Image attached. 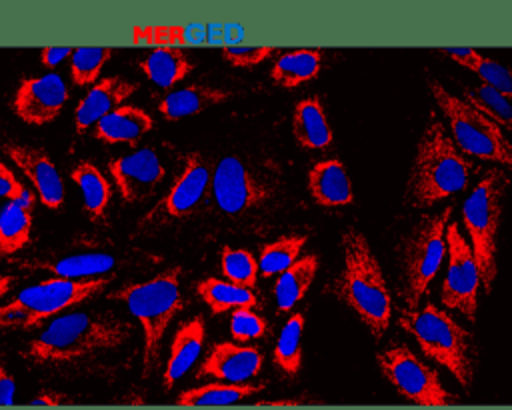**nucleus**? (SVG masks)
Listing matches in <instances>:
<instances>
[{"mask_svg":"<svg viewBox=\"0 0 512 410\" xmlns=\"http://www.w3.org/2000/svg\"><path fill=\"white\" fill-rule=\"evenodd\" d=\"M340 272L326 284V292L338 298L380 340L392 318V296L380 262L368 238L354 226L340 236Z\"/></svg>","mask_w":512,"mask_h":410,"instance_id":"f257e3e1","label":"nucleus"},{"mask_svg":"<svg viewBox=\"0 0 512 410\" xmlns=\"http://www.w3.org/2000/svg\"><path fill=\"white\" fill-rule=\"evenodd\" d=\"M132 332L134 326L112 312H70L54 318L20 354L34 366L72 364L120 348Z\"/></svg>","mask_w":512,"mask_h":410,"instance_id":"f03ea898","label":"nucleus"},{"mask_svg":"<svg viewBox=\"0 0 512 410\" xmlns=\"http://www.w3.org/2000/svg\"><path fill=\"white\" fill-rule=\"evenodd\" d=\"M474 168V160L454 144L438 112L430 110L408 172L404 204L408 208L434 206L464 190Z\"/></svg>","mask_w":512,"mask_h":410,"instance_id":"7ed1b4c3","label":"nucleus"},{"mask_svg":"<svg viewBox=\"0 0 512 410\" xmlns=\"http://www.w3.org/2000/svg\"><path fill=\"white\" fill-rule=\"evenodd\" d=\"M396 324L416 340L426 358L444 366L460 386H472L476 346L472 334L452 314L424 302L416 308H402Z\"/></svg>","mask_w":512,"mask_h":410,"instance_id":"20e7f679","label":"nucleus"},{"mask_svg":"<svg viewBox=\"0 0 512 410\" xmlns=\"http://www.w3.org/2000/svg\"><path fill=\"white\" fill-rule=\"evenodd\" d=\"M182 268H168L154 278L138 284H126L108 294V300L124 302L128 312L140 322L144 336L142 376L150 378L160 364L164 334L176 314L184 308L180 292Z\"/></svg>","mask_w":512,"mask_h":410,"instance_id":"39448f33","label":"nucleus"},{"mask_svg":"<svg viewBox=\"0 0 512 410\" xmlns=\"http://www.w3.org/2000/svg\"><path fill=\"white\" fill-rule=\"evenodd\" d=\"M508 174L502 168H490L472 188L462 206V220L468 232V244L478 268L480 286L490 294L498 274V232L504 212Z\"/></svg>","mask_w":512,"mask_h":410,"instance_id":"423d86ee","label":"nucleus"},{"mask_svg":"<svg viewBox=\"0 0 512 410\" xmlns=\"http://www.w3.org/2000/svg\"><path fill=\"white\" fill-rule=\"evenodd\" d=\"M112 276L58 278L52 276L20 290L0 304V330H30L44 320L98 296Z\"/></svg>","mask_w":512,"mask_h":410,"instance_id":"0eeeda50","label":"nucleus"},{"mask_svg":"<svg viewBox=\"0 0 512 410\" xmlns=\"http://www.w3.org/2000/svg\"><path fill=\"white\" fill-rule=\"evenodd\" d=\"M452 214V206L422 216L400 244V284L398 298L402 308H416L430 292L444 254H446V224Z\"/></svg>","mask_w":512,"mask_h":410,"instance_id":"6e6552de","label":"nucleus"},{"mask_svg":"<svg viewBox=\"0 0 512 410\" xmlns=\"http://www.w3.org/2000/svg\"><path fill=\"white\" fill-rule=\"evenodd\" d=\"M426 84L438 110L444 116L442 122L448 124L450 138L464 154L502 166L512 164V150L506 130H502L496 122L478 112L466 100L450 94L446 86L440 84L436 78L430 76Z\"/></svg>","mask_w":512,"mask_h":410,"instance_id":"1a4fd4ad","label":"nucleus"},{"mask_svg":"<svg viewBox=\"0 0 512 410\" xmlns=\"http://www.w3.org/2000/svg\"><path fill=\"white\" fill-rule=\"evenodd\" d=\"M376 364L396 392L418 406L442 408L456 402V396L444 388L438 370L422 362L404 342H390L376 352Z\"/></svg>","mask_w":512,"mask_h":410,"instance_id":"9d476101","label":"nucleus"},{"mask_svg":"<svg viewBox=\"0 0 512 410\" xmlns=\"http://www.w3.org/2000/svg\"><path fill=\"white\" fill-rule=\"evenodd\" d=\"M446 252L448 268L442 282V304L448 310L460 312L466 320L474 322L478 312L480 276L468 240L462 236L458 222L446 224Z\"/></svg>","mask_w":512,"mask_h":410,"instance_id":"9b49d317","label":"nucleus"},{"mask_svg":"<svg viewBox=\"0 0 512 410\" xmlns=\"http://www.w3.org/2000/svg\"><path fill=\"white\" fill-rule=\"evenodd\" d=\"M208 178H210V166L204 160V156L200 152H190L184 158L182 172L174 180L168 194L160 198V202L140 218L136 226V234L162 226L170 220L186 218L192 212H196L206 198Z\"/></svg>","mask_w":512,"mask_h":410,"instance_id":"f8f14e48","label":"nucleus"},{"mask_svg":"<svg viewBox=\"0 0 512 410\" xmlns=\"http://www.w3.org/2000/svg\"><path fill=\"white\" fill-rule=\"evenodd\" d=\"M274 188L258 178L238 156H224L212 172V196L220 212L238 216L262 206Z\"/></svg>","mask_w":512,"mask_h":410,"instance_id":"ddd939ff","label":"nucleus"},{"mask_svg":"<svg viewBox=\"0 0 512 410\" xmlns=\"http://www.w3.org/2000/svg\"><path fill=\"white\" fill-rule=\"evenodd\" d=\"M68 96V86L56 72L26 76L14 92L12 110L24 124L44 126L60 116Z\"/></svg>","mask_w":512,"mask_h":410,"instance_id":"4468645a","label":"nucleus"},{"mask_svg":"<svg viewBox=\"0 0 512 410\" xmlns=\"http://www.w3.org/2000/svg\"><path fill=\"white\" fill-rule=\"evenodd\" d=\"M0 150L18 166L30 180L40 202L50 210H60L64 204V182L44 148L20 142L10 136L0 138Z\"/></svg>","mask_w":512,"mask_h":410,"instance_id":"2eb2a0df","label":"nucleus"},{"mask_svg":"<svg viewBox=\"0 0 512 410\" xmlns=\"http://www.w3.org/2000/svg\"><path fill=\"white\" fill-rule=\"evenodd\" d=\"M116 188L124 202L138 204L156 194L166 176V168L154 148H138L108 164Z\"/></svg>","mask_w":512,"mask_h":410,"instance_id":"dca6fc26","label":"nucleus"},{"mask_svg":"<svg viewBox=\"0 0 512 410\" xmlns=\"http://www.w3.org/2000/svg\"><path fill=\"white\" fill-rule=\"evenodd\" d=\"M264 364V356L256 346H244L238 342H218L208 352L206 360L198 368V378L210 376L220 382H248Z\"/></svg>","mask_w":512,"mask_h":410,"instance_id":"f3484780","label":"nucleus"},{"mask_svg":"<svg viewBox=\"0 0 512 410\" xmlns=\"http://www.w3.org/2000/svg\"><path fill=\"white\" fill-rule=\"evenodd\" d=\"M138 90L136 82H128L122 76H108L92 84L88 94L78 102L74 110L76 134H84L100 118L118 108Z\"/></svg>","mask_w":512,"mask_h":410,"instance_id":"a211bd4d","label":"nucleus"},{"mask_svg":"<svg viewBox=\"0 0 512 410\" xmlns=\"http://www.w3.org/2000/svg\"><path fill=\"white\" fill-rule=\"evenodd\" d=\"M8 264L20 270H42L58 278H96L110 272L116 264L112 254L106 252H82L68 256H46V258H6Z\"/></svg>","mask_w":512,"mask_h":410,"instance_id":"6ab92c4d","label":"nucleus"},{"mask_svg":"<svg viewBox=\"0 0 512 410\" xmlns=\"http://www.w3.org/2000/svg\"><path fill=\"white\" fill-rule=\"evenodd\" d=\"M206 336V324L200 314L192 316L190 320L182 322L172 338L168 360L162 374V386L164 390H170L176 380H180L192 364L198 360Z\"/></svg>","mask_w":512,"mask_h":410,"instance_id":"aec40b11","label":"nucleus"},{"mask_svg":"<svg viewBox=\"0 0 512 410\" xmlns=\"http://www.w3.org/2000/svg\"><path fill=\"white\" fill-rule=\"evenodd\" d=\"M308 192L316 204L326 208L348 206L354 200L352 182L338 158L320 160L308 170Z\"/></svg>","mask_w":512,"mask_h":410,"instance_id":"412c9836","label":"nucleus"},{"mask_svg":"<svg viewBox=\"0 0 512 410\" xmlns=\"http://www.w3.org/2000/svg\"><path fill=\"white\" fill-rule=\"evenodd\" d=\"M154 128L148 112L132 104H120L94 124V138L104 144H134Z\"/></svg>","mask_w":512,"mask_h":410,"instance_id":"4be33fe9","label":"nucleus"},{"mask_svg":"<svg viewBox=\"0 0 512 410\" xmlns=\"http://www.w3.org/2000/svg\"><path fill=\"white\" fill-rule=\"evenodd\" d=\"M292 136L300 148L326 150L332 146V128L326 118L324 104L318 96L302 98L294 106Z\"/></svg>","mask_w":512,"mask_h":410,"instance_id":"5701e85b","label":"nucleus"},{"mask_svg":"<svg viewBox=\"0 0 512 410\" xmlns=\"http://www.w3.org/2000/svg\"><path fill=\"white\" fill-rule=\"evenodd\" d=\"M34 226V198L28 190L20 198L8 200L0 210V256L8 258L28 246Z\"/></svg>","mask_w":512,"mask_h":410,"instance_id":"b1692460","label":"nucleus"},{"mask_svg":"<svg viewBox=\"0 0 512 410\" xmlns=\"http://www.w3.org/2000/svg\"><path fill=\"white\" fill-rule=\"evenodd\" d=\"M232 96L230 90L216 88V86H206V84H190L178 90H172L170 94L164 96V100L158 104V112L174 122L182 120L188 116H196L216 104L226 102Z\"/></svg>","mask_w":512,"mask_h":410,"instance_id":"393cba45","label":"nucleus"},{"mask_svg":"<svg viewBox=\"0 0 512 410\" xmlns=\"http://www.w3.org/2000/svg\"><path fill=\"white\" fill-rule=\"evenodd\" d=\"M318 256L306 254L302 258H296L290 266H286L274 284V300L278 312H290L308 292L312 286L316 272H318Z\"/></svg>","mask_w":512,"mask_h":410,"instance_id":"a878e982","label":"nucleus"},{"mask_svg":"<svg viewBox=\"0 0 512 410\" xmlns=\"http://www.w3.org/2000/svg\"><path fill=\"white\" fill-rule=\"evenodd\" d=\"M70 178L80 188L86 216L92 222H102L106 218L112 196V186L102 174V170L90 160H80L70 170Z\"/></svg>","mask_w":512,"mask_h":410,"instance_id":"bb28decb","label":"nucleus"},{"mask_svg":"<svg viewBox=\"0 0 512 410\" xmlns=\"http://www.w3.org/2000/svg\"><path fill=\"white\" fill-rule=\"evenodd\" d=\"M322 70V52L312 48H298L282 52L270 70V80L280 88H298L312 82Z\"/></svg>","mask_w":512,"mask_h":410,"instance_id":"cd10ccee","label":"nucleus"},{"mask_svg":"<svg viewBox=\"0 0 512 410\" xmlns=\"http://www.w3.org/2000/svg\"><path fill=\"white\" fill-rule=\"evenodd\" d=\"M266 388L264 382H212L196 388H188L178 394V406H228L256 396Z\"/></svg>","mask_w":512,"mask_h":410,"instance_id":"c85d7f7f","label":"nucleus"},{"mask_svg":"<svg viewBox=\"0 0 512 410\" xmlns=\"http://www.w3.org/2000/svg\"><path fill=\"white\" fill-rule=\"evenodd\" d=\"M194 68L196 64L182 48H156L140 62V70L160 88H172Z\"/></svg>","mask_w":512,"mask_h":410,"instance_id":"c756f323","label":"nucleus"},{"mask_svg":"<svg viewBox=\"0 0 512 410\" xmlns=\"http://www.w3.org/2000/svg\"><path fill=\"white\" fill-rule=\"evenodd\" d=\"M438 52L452 58L456 64L468 68L470 72L478 74L482 78V84H488V86L496 88L498 92H502L504 96H510V90H512L510 72L500 62H496L472 48H440Z\"/></svg>","mask_w":512,"mask_h":410,"instance_id":"7c9ffc66","label":"nucleus"},{"mask_svg":"<svg viewBox=\"0 0 512 410\" xmlns=\"http://www.w3.org/2000/svg\"><path fill=\"white\" fill-rule=\"evenodd\" d=\"M196 292L214 314H222V312H228V310H234L240 306L254 308L258 302L252 288H244V286H238V284H232V282L220 280V278L200 280L196 284Z\"/></svg>","mask_w":512,"mask_h":410,"instance_id":"2f4dec72","label":"nucleus"},{"mask_svg":"<svg viewBox=\"0 0 512 410\" xmlns=\"http://www.w3.org/2000/svg\"><path fill=\"white\" fill-rule=\"evenodd\" d=\"M302 332L304 314L296 312L286 320L272 350V360L276 368L286 376H296L302 368Z\"/></svg>","mask_w":512,"mask_h":410,"instance_id":"473e14b6","label":"nucleus"},{"mask_svg":"<svg viewBox=\"0 0 512 410\" xmlns=\"http://www.w3.org/2000/svg\"><path fill=\"white\" fill-rule=\"evenodd\" d=\"M306 242H308L306 234H288L262 246L260 258H258L260 274L266 278L280 274L286 266H290L296 258H300V252L306 246Z\"/></svg>","mask_w":512,"mask_h":410,"instance_id":"72a5a7b5","label":"nucleus"},{"mask_svg":"<svg viewBox=\"0 0 512 410\" xmlns=\"http://www.w3.org/2000/svg\"><path fill=\"white\" fill-rule=\"evenodd\" d=\"M470 106H474L478 112H482L484 116H488L492 122H496L502 130L510 128V102L508 96H504L502 92H498L496 88L488 86V84H480L474 88H464V98Z\"/></svg>","mask_w":512,"mask_h":410,"instance_id":"f704fd0d","label":"nucleus"},{"mask_svg":"<svg viewBox=\"0 0 512 410\" xmlns=\"http://www.w3.org/2000/svg\"><path fill=\"white\" fill-rule=\"evenodd\" d=\"M220 270L228 282L244 288H252L258 278V262L244 248L224 246L220 252Z\"/></svg>","mask_w":512,"mask_h":410,"instance_id":"c9c22d12","label":"nucleus"},{"mask_svg":"<svg viewBox=\"0 0 512 410\" xmlns=\"http://www.w3.org/2000/svg\"><path fill=\"white\" fill-rule=\"evenodd\" d=\"M112 54V48H74L70 54L72 82L76 86L94 84Z\"/></svg>","mask_w":512,"mask_h":410,"instance_id":"e433bc0d","label":"nucleus"},{"mask_svg":"<svg viewBox=\"0 0 512 410\" xmlns=\"http://www.w3.org/2000/svg\"><path fill=\"white\" fill-rule=\"evenodd\" d=\"M268 330L266 320L254 312V308L240 306L232 310L230 316V336L238 344H246L258 338H264Z\"/></svg>","mask_w":512,"mask_h":410,"instance_id":"4c0bfd02","label":"nucleus"},{"mask_svg":"<svg viewBox=\"0 0 512 410\" xmlns=\"http://www.w3.org/2000/svg\"><path fill=\"white\" fill-rule=\"evenodd\" d=\"M272 54H276L272 46H236L222 50V58L234 68H254Z\"/></svg>","mask_w":512,"mask_h":410,"instance_id":"58836bf2","label":"nucleus"},{"mask_svg":"<svg viewBox=\"0 0 512 410\" xmlns=\"http://www.w3.org/2000/svg\"><path fill=\"white\" fill-rule=\"evenodd\" d=\"M26 188L22 186V182L18 180V176L8 168V164H4L0 160V198L6 200H16L22 196Z\"/></svg>","mask_w":512,"mask_h":410,"instance_id":"ea45409f","label":"nucleus"},{"mask_svg":"<svg viewBox=\"0 0 512 410\" xmlns=\"http://www.w3.org/2000/svg\"><path fill=\"white\" fill-rule=\"evenodd\" d=\"M14 396H16V380L6 368L4 360L0 358V406L14 404Z\"/></svg>","mask_w":512,"mask_h":410,"instance_id":"a19ab883","label":"nucleus"},{"mask_svg":"<svg viewBox=\"0 0 512 410\" xmlns=\"http://www.w3.org/2000/svg\"><path fill=\"white\" fill-rule=\"evenodd\" d=\"M70 54H72V48H44L40 52V60L46 68H56L60 62L70 58Z\"/></svg>","mask_w":512,"mask_h":410,"instance_id":"79ce46f5","label":"nucleus"},{"mask_svg":"<svg viewBox=\"0 0 512 410\" xmlns=\"http://www.w3.org/2000/svg\"><path fill=\"white\" fill-rule=\"evenodd\" d=\"M66 398H68L66 394L46 390V392L36 394V396L30 400V406H62V404H66V402H68Z\"/></svg>","mask_w":512,"mask_h":410,"instance_id":"37998d69","label":"nucleus"},{"mask_svg":"<svg viewBox=\"0 0 512 410\" xmlns=\"http://www.w3.org/2000/svg\"><path fill=\"white\" fill-rule=\"evenodd\" d=\"M18 276L16 274H0V300L12 292V288L16 286Z\"/></svg>","mask_w":512,"mask_h":410,"instance_id":"c03bdc74","label":"nucleus"},{"mask_svg":"<svg viewBox=\"0 0 512 410\" xmlns=\"http://www.w3.org/2000/svg\"><path fill=\"white\" fill-rule=\"evenodd\" d=\"M258 406H270V408H280V406H284V408H288V406H300V402H298V400H288V398H284V400L258 402Z\"/></svg>","mask_w":512,"mask_h":410,"instance_id":"a18cd8bd","label":"nucleus"}]
</instances>
